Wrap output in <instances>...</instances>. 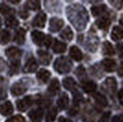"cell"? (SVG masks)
Instances as JSON below:
<instances>
[{
    "mask_svg": "<svg viewBox=\"0 0 123 122\" xmlns=\"http://www.w3.org/2000/svg\"><path fill=\"white\" fill-rule=\"evenodd\" d=\"M66 12L68 18L76 29L81 30L86 27L88 19L86 8H84L80 5H73L67 7Z\"/></svg>",
    "mask_w": 123,
    "mask_h": 122,
    "instance_id": "6da1fadb",
    "label": "cell"
},
{
    "mask_svg": "<svg viewBox=\"0 0 123 122\" xmlns=\"http://www.w3.org/2000/svg\"><path fill=\"white\" fill-rule=\"evenodd\" d=\"M72 61H70L67 57H59L57 58L55 62H54V69L55 71L58 72L59 73L63 74V73H67L71 71L72 69Z\"/></svg>",
    "mask_w": 123,
    "mask_h": 122,
    "instance_id": "7a4b0ae2",
    "label": "cell"
},
{
    "mask_svg": "<svg viewBox=\"0 0 123 122\" xmlns=\"http://www.w3.org/2000/svg\"><path fill=\"white\" fill-rule=\"evenodd\" d=\"M102 88L104 91L112 95L117 90V82L116 79L113 77H108L106 79V81L102 84Z\"/></svg>",
    "mask_w": 123,
    "mask_h": 122,
    "instance_id": "3957f363",
    "label": "cell"
},
{
    "mask_svg": "<svg viewBox=\"0 0 123 122\" xmlns=\"http://www.w3.org/2000/svg\"><path fill=\"white\" fill-rule=\"evenodd\" d=\"M6 55L11 61H19V58L22 55V51L18 49L17 47L12 46V47H9L8 49L6 50Z\"/></svg>",
    "mask_w": 123,
    "mask_h": 122,
    "instance_id": "277c9868",
    "label": "cell"
},
{
    "mask_svg": "<svg viewBox=\"0 0 123 122\" xmlns=\"http://www.w3.org/2000/svg\"><path fill=\"white\" fill-rule=\"evenodd\" d=\"M33 103V98L32 97H23L22 99H19L17 101V107L18 109L21 112H25L29 107H31Z\"/></svg>",
    "mask_w": 123,
    "mask_h": 122,
    "instance_id": "5b68a950",
    "label": "cell"
},
{
    "mask_svg": "<svg viewBox=\"0 0 123 122\" xmlns=\"http://www.w3.org/2000/svg\"><path fill=\"white\" fill-rule=\"evenodd\" d=\"M38 69V63L34 57H30L23 67L24 73H33Z\"/></svg>",
    "mask_w": 123,
    "mask_h": 122,
    "instance_id": "8992f818",
    "label": "cell"
},
{
    "mask_svg": "<svg viewBox=\"0 0 123 122\" xmlns=\"http://www.w3.org/2000/svg\"><path fill=\"white\" fill-rule=\"evenodd\" d=\"M47 19V16L44 12H40L38 15L33 18L32 25L36 28H43L45 26V22Z\"/></svg>",
    "mask_w": 123,
    "mask_h": 122,
    "instance_id": "52a82bcc",
    "label": "cell"
},
{
    "mask_svg": "<svg viewBox=\"0 0 123 122\" xmlns=\"http://www.w3.org/2000/svg\"><path fill=\"white\" fill-rule=\"evenodd\" d=\"M27 91V87L22 83H15L11 87V94L14 97H18L23 95Z\"/></svg>",
    "mask_w": 123,
    "mask_h": 122,
    "instance_id": "ba28073f",
    "label": "cell"
},
{
    "mask_svg": "<svg viewBox=\"0 0 123 122\" xmlns=\"http://www.w3.org/2000/svg\"><path fill=\"white\" fill-rule=\"evenodd\" d=\"M45 38H46L45 34L43 32H41V31L34 30L32 31V33H31V39H32V41L38 46L43 45L44 41H45Z\"/></svg>",
    "mask_w": 123,
    "mask_h": 122,
    "instance_id": "9c48e42d",
    "label": "cell"
},
{
    "mask_svg": "<svg viewBox=\"0 0 123 122\" xmlns=\"http://www.w3.org/2000/svg\"><path fill=\"white\" fill-rule=\"evenodd\" d=\"M63 26V20L59 18H52L50 20V30L51 32H57Z\"/></svg>",
    "mask_w": 123,
    "mask_h": 122,
    "instance_id": "30bf717a",
    "label": "cell"
},
{
    "mask_svg": "<svg viewBox=\"0 0 123 122\" xmlns=\"http://www.w3.org/2000/svg\"><path fill=\"white\" fill-rule=\"evenodd\" d=\"M14 111V107L10 101L5 102L0 105V114L3 116H9Z\"/></svg>",
    "mask_w": 123,
    "mask_h": 122,
    "instance_id": "8fae6325",
    "label": "cell"
},
{
    "mask_svg": "<svg viewBox=\"0 0 123 122\" xmlns=\"http://www.w3.org/2000/svg\"><path fill=\"white\" fill-rule=\"evenodd\" d=\"M29 117L32 122H41L43 117V111L41 108L33 109L29 113Z\"/></svg>",
    "mask_w": 123,
    "mask_h": 122,
    "instance_id": "7c38bea8",
    "label": "cell"
},
{
    "mask_svg": "<svg viewBox=\"0 0 123 122\" xmlns=\"http://www.w3.org/2000/svg\"><path fill=\"white\" fill-rule=\"evenodd\" d=\"M103 69L107 72H114L116 70L117 63L113 59H105L101 62Z\"/></svg>",
    "mask_w": 123,
    "mask_h": 122,
    "instance_id": "4fadbf2b",
    "label": "cell"
},
{
    "mask_svg": "<svg viewBox=\"0 0 123 122\" xmlns=\"http://www.w3.org/2000/svg\"><path fill=\"white\" fill-rule=\"evenodd\" d=\"M38 56H39V59H40V61H41V64L43 65H48L51 61V55L48 52V51H38Z\"/></svg>",
    "mask_w": 123,
    "mask_h": 122,
    "instance_id": "5bb4252c",
    "label": "cell"
},
{
    "mask_svg": "<svg viewBox=\"0 0 123 122\" xmlns=\"http://www.w3.org/2000/svg\"><path fill=\"white\" fill-rule=\"evenodd\" d=\"M26 40V31L23 29H18L16 31L15 37H14V41L18 45L24 44Z\"/></svg>",
    "mask_w": 123,
    "mask_h": 122,
    "instance_id": "9a60e30c",
    "label": "cell"
},
{
    "mask_svg": "<svg viewBox=\"0 0 123 122\" xmlns=\"http://www.w3.org/2000/svg\"><path fill=\"white\" fill-rule=\"evenodd\" d=\"M70 56L72 59H74L76 61H80L83 59L82 51H80V49L76 46H72L70 48Z\"/></svg>",
    "mask_w": 123,
    "mask_h": 122,
    "instance_id": "2e32d148",
    "label": "cell"
},
{
    "mask_svg": "<svg viewBox=\"0 0 123 122\" xmlns=\"http://www.w3.org/2000/svg\"><path fill=\"white\" fill-rule=\"evenodd\" d=\"M62 85L67 90L74 92L75 87H76V83L72 77H66V78H64L62 80Z\"/></svg>",
    "mask_w": 123,
    "mask_h": 122,
    "instance_id": "e0dca14e",
    "label": "cell"
},
{
    "mask_svg": "<svg viewBox=\"0 0 123 122\" xmlns=\"http://www.w3.org/2000/svg\"><path fill=\"white\" fill-rule=\"evenodd\" d=\"M0 13L4 16H7V17H10V16H14L16 13V11L14 8H12L10 6L5 4V3H1L0 4Z\"/></svg>",
    "mask_w": 123,
    "mask_h": 122,
    "instance_id": "ac0fdd59",
    "label": "cell"
},
{
    "mask_svg": "<svg viewBox=\"0 0 123 122\" xmlns=\"http://www.w3.org/2000/svg\"><path fill=\"white\" fill-rule=\"evenodd\" d=\"M122 38H123V30L120 27L115 26L113 28L112 32H111V39H112L113 41H120Z\"/></svg>",
    "mask_w": 123,
    "mask_h": 122,
    "instance_id": "d6986e66",
    "label": "cell"
},
{
    "mask_svg": "<svg viewBox=\"0 0 123 122\" xmlns=\"http://www.w3.org/2000/svg\"><path fill=\"white\" fill-rule=\"evenodd\" d=\"M66 44L62 42V41H59L57 40H54V43L52 45V50L55 53H62L66 51Z\"/></svg>",
    "mask_w": 123,
    "mask_h": 122,
    "instance_id": "ffe728a7",
    "label": "cell"
},
{
    "mask_svg": "<svg viewBox=\"0 0 123 122\" xmlns=\"http://www.w3.org/2000/svg\"><path fill=\"white\" fill-rule=\"evenodd\" d=\"M51 77V73L46 70V69H41L37 73V78L41 82V83H46Z\"/></svg>",
    "mask_w": 123,
    "mask_h": 122,
    "instance_id": "44dd1931",
    "label": "cell"
},
{
    "mask_svg": "<svg viewBox=\"0 0 123 122\" xmlns=\"http://www.w3.org/2000/svg\"><path fill=\"white\" fill-rule=\"evenodd\" d=\"M68 104H69V98L66 94H62L57 100V105L61 109H65L68 107Z\"/></svg>",
    "mask_w": 123,
    "mask_h": 122,
    "instance_id": "7402d4cb",
    "label": "cell"
},
{
    "mask_svg": "<svg viewBox=\"0 0 123 122\" xmlns=\"http://www.w3.org/2000/svg\"><path fill=\"white\" fill-rule=\"evenodd\" d=\"M82 87L86 93H92L97 89V85L93 81H85L83 83Z\"/></svg>",
    "mask_w": 123,
    "mask_h": 122,
    "instance_id": "603a6c76",
    "label": "cell"
},
{
    "mask_svg": "<svg viewBox=\"0 0 123 122\" xmlns=\"http://www.w3.org/2000/svg\"><path fill=\"white\" fill-rule=\"evenodd\" d=\"M96 24L99 29L101 30H105L107 29L108 26L110 25V20L108 17H101L99 18L98 20L96 21Z\"/></svg>",
    "mask_w": 123,
    "mask_h": 122,
    "instance_id": "cb8c5ba5",
    "label": "cell"
},
{
    "mask_svg": "<svg viewBox=\"0 0 123 122\" xmlns=\"http://www.w3.org/2000/svg\"><path fill=\"white\" fill-rule=\"evenodd\" d=\"M10 41V32L7 30L0 31V44L6 45Z\"/></svg>",
    "mask_w": 123,
    "mask_h": 122,
    "instance_id": "d4e9b609",
    "label": "cell"
},
{
    "mask_svg": "<svg viewBox=\"0 0 123 122\" xmlns=\"http://www.w3.org/2000/svg\"><path fill=\"white\" fill-rule=\"evenodd\" d=\"M48 91L49 93H51V95H55L60 91V83L57 79H53L51 82L50 85L48 87Z\"/></svg>",
    "mask_w": 123,
    "mask_h": 122,
    "instance_id": "484cf974",
    "label": "cell"
},
{
    "mask_svg": "<svg viewBox=\"0 0 123 122\" xmlns=\"http://www.w3.org/2000/svg\"><path fill=\"white\" fill-rule=\"evenodd\" d=\"M107 10V6L105 5H98V6H94L92 8H91V12L94 17H97V16L102 15L104 14Z\"/></svg>",
    "mask_w": 123,
    "mask_h": 122,
    "instance_id": "4316f807",
    "label": "cell"
},
{
    "mask_svg": "<svg viewBox=\"0 0 123 122\" xmlns=\"http://www.w3.org/2000/svg\"><path fill=\"white\" fill-rule=\"evenodd\" d=\"M98 40L97 39V36H92L89 37L88 39V41H87V48L88 50H90L91 51H94L97 50V47H98Z\"/></svg>",
    "mask_w": 123,
    "mask_h": 122,
    "instance_id": "83f0119b",
    "label": "cell"
},
{
    "mask_svg": "<svg viewBox=\"0 0 123 122\" xmlns=\"http://www.w3.org/2000/svg\"><path fill=\"white\" fill-rule=\"evenodd\" d=\"M94 99H95L96 103L98 105H99L100 107H105L108 106V100H107V98L104 97L103 95H101V94H95L94 95Z\"/></svg>",
    "mask_w": 123,
    "mask_h": 122,
    "instance_id": "f1b7e54d",
    "label": "cell"
},
{
    "mask_svg": "<svg viewBox=\"0 0 123 122\" xmlns=\"http://www.w3.org/2000/svg\"><path fill=\"white\" fill-rule=\"evenodd\" d=\"M60 36H61L63 40H65V41H72L73 38H74V33H73L72 30H71L69 27H66V28L61 32Z\"/></svg>",
    "mask_w": 123,
    "mask_h": 122,
    "instance_id": "f546056e",
    "label": "cell"
},
{
    "mask_svg": "<svg viewBox=\"0 0 123 122\" xmlns=\"http://www.w3.org/2000/svg\"><path fill=\"white\" fill-rule=\"evenodd\" d=\"M5 24L6 27L11 28V29H14V28L18 26V20L14 16H10V17H7L6 18Z\"/></svg>",
    "mask_w": 123,
    "mask_h": 122,
    "instance_id": "4dcf8cb0",
    "label": "cell"
},
{
    "mask_svg": "<svg viewBox=\"0 0 123 122\" xmlns=\"http://www.w3.org/2000/svg\"><path fill=\"white\" fill-rule=\"evenodd\" d=\"M102 51H103V53L106 54V55H113V54L115 53L112 45H111L110 42H108V41H105V42L103 43Z\"/></svg>",
    "mask_w": 123,
    "mask_h": 122,
    "instance_id": "1f68e13d",
    "label": "cell"
},
{
    "mask_svg": "<svg viewBox=\"0 0 123 122\" xmlns=\"http://www.w3.org/2000/svg\"><path fill=\"white\" fill-rule=\"evenodd\" d=\"M26 6L31 10H37L41 7V3L40 1H37V0H30L26 3Z\"/></svg>",
    "mask_w": 123,
    "mask_h": 122,
    "instance_id": "d6a6232c",
    "label": "cell"
},
{
    "mask_svg": "<svg viewBox=\"0 0 123 122\" xmlns=\"http://www.w3.org/2000/svg\"><path fill=\"white\" fill-rule=\"evenodd\" d=\"M56 116H57L56 108H55V107H52V108H51V109L48 111V113H47L45 120H46V122H52V121H54V119H55Z\"/></svg>",
    "mask_w": 123,
    "mask_h": 122,
    "instance_id": "836d02e7",
    "label": "cell"
},
{
    "mask_svg": "<svg viewBox=\"0 0 123 122\" xmlns=\"http://www.w3.org/2000/svg\"><path fill=\"white\" fill-rule=\"evenodd\" d=\"M19 66H20V62H19V61H11V64H10V70H9V72H10V74H14V73H17V72H18V70L19 69Z\"/></svg>",
    "mask_w": 123,
    "mask_h": 122,
    "instance_id": "e575fe53",
    "label": "cell"
},
{
    "mask_svg": "<svg viewBox=\"0 0 123 122\" xmlns=\"http://www.w3.org/2000/svg\"><path fill=\"white\" fill-rule=\"evenodd\" d=\"M6 122H27V121H26V119L22 116L17 115L15 117H9Z\"/></svg>",
    "mask_w": 123,
    "mask_h": 122,
    "instance_id": "d590c367",
    "label": "cell"
},
{
    "mask_svg": "<svg viewBox=\"0 0 123 122\" xmlns=\"http://www.w3.org/2000/svg\"><path fill=\"white\" fill-rule=\"evenodd\" d=\"M109 117H110V112H107V113H105L102 117L99 118L98 122H108Z\"/></svg>",
    "mask_w": 123,
    "mask_h": 122,
    "instance_id": "8d00e7d4",
    "label": "cell"
},
{
    "mask_svg": "<svg viewBox=\"0 0 123 122\" xmlns=\"http://www.w3.org/2000/svg\"><path fill=\"white\" fill-rule=\"evenodd\" d=\"M6 97H7V93L6 91V89L5 88H0V101L4 100Z\"/></svg>",
    "mask_w": 123,
    "mask_h": 122,
    "instance_id": "74e56055",
    "label": "cell"
},
{
    "mask_svg": "<svg viewBox=\"0 0 123 122\" xmlns=\"http://www.w3.org/2000/svg\"><path fill=\"white\" fill-rule=\"evenodd\" d=\"M19 16H20V18L25 19V18H27L29 17V12L26 10L25 8H22V9L19 10Z\"/></svg>",
    "mask_w": 123,
    "mask_h": 122,
    "instance_id": "f35d334b",
    "label": "cell"
},
{
    "mask_svg": "<svg viewBox=\"0 0 123 122\" xmlns=\"http://www.w3.org/2000/svg\"><path fill=\"white\" fill-rule=\"evenodd\" d=\"M51 42H52V39H51V36H46V38H45V41H44V45L46 46L47 48H49L50 46H51Z\"/></svg>",
    "mask_w": 123,
    "mask_h": 122,
    "instance_id": "ab89813d",
    "label": "cell"
},
{
    "mask_svg": "<svg viewBox=\"0 0 123 122\" xmlns=\"http://www.w3.org/2000/svg\"><path fill=\"white\" fill-rule=\"evenodd\" d=\"M111 122H123V114H119L117 115L112 118Z\"/></svg>",
    "mask_w": 123,
    "mask_h": 122,
    "instance_id": "60d3db41",
    "label": "cell"
},
{
    "mask_svg": "<svg viewBox=\"0 0 123 122\" xmlns=\"http://www.w3.org/2000/svg\"><path fill=\"white\" fill-rule=\"evenodd\" d=\"M6 68V62L4 61V60H2L0 58V72H2Z\"/></svg>",
    "mask_w": 123,
    "mask_h": 122,
    "instance_id": "b9f144b4",
    "label": "cell"
},
{
    "mask_svg": "<svg viewBox=\"0 0 123 122\" xmlns=\"http://www.w3.org/2000/svg\"><path fill=\"white\" fill-rule=\"evenodd\" d=\"M118 100L120 102V104L123 106V89L119 92V94H118Z\"/></svg>",
    "mask_w": 123,
    "mask_h": 122,
    "instance_id": "7bdbcfd3",
    "label": "cell"
},
{
    "mask_svg": "<svg viewBox=\"0 0 123 122\" xmlns=\"http://www.w3.org/2000/svg\"><path fill=\"white\" fill-rule=\"evenodd\" d=\"M118 75H119V76L123 77V62L120 64V66H119V68H118Z\"/></svg>",
    "mask_w": 123,
    "mask_h": 122,
    "instance_id": "ee69618b",
    "label": "cell"
},
{
    "mask_svg": "<svg viewBox=\"0 0 123 122\" xmlns=\"http://www.w3.org/2000/svg\"><path fill=\"white\" fill-rule=\"evenodd\" d=\"M117 48H118V50L119 51V54L120 55H123V44H118L117 46Z\"/></svg>",
    "mask_w": 123,
    "mask_h": 122,
    "instance_id": "f6af8a7d",
    "label": "cell"
},
{
    "mask_svg": "<svg viewBox=\"0 0 123 122\" xmlns=\"http://www.w3.org/2000/svg\"><path fill=\"white\" fill-rule=\"evenodd\" d=\"M59 122H71V121H70L69 119L65 118L64 117H61L59 118Z\"/></svg>",
    "mask_w": 123,
    "mask_h": 122,
    "instance_id": "bcb514c9",
    "label": "cell"
},
{
    "mask_svg": "<svg viewBox=\"0 0 123 122\" xmlns=\"http://www.w3.org/2000/svg\"><path fill=\"white\" fill-rule=\"evenodd\" d=\"M119 22H120V24L123 26V15L120 17V18H119Z\"/></svg>",
    "mask_w": 123,
    "mask_h": 122,
    "instance_id": "7dc6e473",
    "label": "cell"
},
{
    "mask_svg": "<svg viewBox=\"0 0 123 122\" xmlns=\"http://www.w3.org/2000/svg\"><path fill=\"white\" fill-rule=\"evenodd\" d=\"M1 25H2V22H1V18H0V28H1Z\"/></svg>",
    "mask_w": 123,
    "mask_h": 122,
    "instance_id": "c3c4849f",
    "label": "cell"
}]
</instances>
